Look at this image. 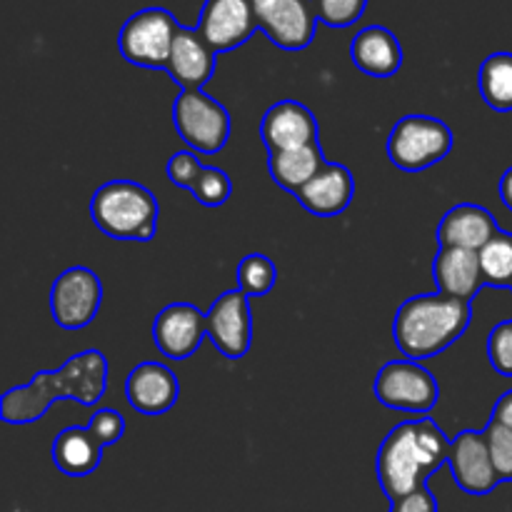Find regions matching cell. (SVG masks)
<instances>
[{
	"label": "cell",
	"instance_id": "cell-22",
	"mask_svg": "<svg viewBox=\"0 0 512 512\" xmlns=\"http://www.w3.org/2000/svg\"><path fill=\"white\" fill-rule=\"evenodd\" d=\"M103 458V445L98 443L90 428H68L55 438L53 443V463L60 473L83 478L90 475L100 465Z\"/></svg>",
	"mask_w": 512,
	"mask_h": 512
},
{
	"label": "cell",
	"instance_id": "cell-27",
	"mask_svg": "<svg viewBox=\"0 0 512 512\" xmlns=\"http://www.w3.org/2000/svg\"><path fill=\"white\" fill-rule=\"evenodd\" d=\"M230 193H233V183H230L228 173L220 168H210V165H205L198 183H195L193 188L195 200H198L200 205H205V208H218V205L228 203Z\"/></svg>",
	"mask_w": 512,
	"mask_h": 512
},
{
	"label": "cell",
	"instance_id": "cell-30",
	"mask_svg": "<svg viewBox=\"0 0 512 512\" xmlns=\"http://www.w3.org/2000/svg\"><path fill=\"white\" fill-rule=\"evenodd\" d=\"M488 358L495 373L512 378V320H503V323L490 330Z\"/></svg>",
	"mask_w": 512,
	"mask_h": 512
},
{
	"label": "cell",
	"instance_id": "cell-35",
	"mask_svg": "<svg viewBox=\"0 0 512 512\" xmlns=\"http://www.w3.org/2000/svg\"><path fill=\"white\" fill-rule=\"evenodd\" d=\"M500 198H503L505 208L512 210V168L505 170V175L500 178Z\"/></svg>",
	"mask_w": 512,
	"mask_h": 512
},
{
	"label": "cell",
	"instance_id": "cell-31",
	"mask_svg": "<svg viewBox=\"0 0 512 512\" xmlns=\"http://www.w3.org/2000/svg\"><path fill=\"white\" fill-rule=\"evenodd\" d=\"M205 165L200 163L198 155L190 153V150H180V153H175L173 158H170L168 163V178L173 180L178 188H185L193 193L195 183H198L200 173H203Z\"/></svg>",
	"mask_w": 512,
	"mask_h": 512
},
{
	"label": "cell",
	"instance_id": "cell-36",
	"mask_svg": "<svg viewBox=\"0 0 512 512\" xmlns=\"http://www.w3.org/2000/svg\"><path fill=\"white\" fill-rule=\"evenodd\" d=\"M250 3H253L255 15H258V20H260V18H265V15L270 13V8H273L278 0H250Z\"/></svg>",
	"mask_w": 512,
	"mask_h": 512
},
{
	"label": "cell",
	"instance_id": "cell-3",
	"mask_svg": "<svg viewBox=\"0 0 512 512\" xmlns=\"http://www.w3.org/2000/svg\"><path fill=\"white\" fill-rule=\"evenodd\" d=\"M470 303L445 293L415 295L400 305L393 323V338L408 360H428L443 353L468 330Z\"/></svg>",
	"mask_w": 512,
	"mask_h": 512
},
{
	"label": "cell",
	"instance_id": "cell-13",
	"mask_svg": "<svg viewBox=\"0 0 512 512\" xmlns=\"http://www.w3.org/2000/svg\"><path fill=\"white\" fill-rule=\"evenodd\" d=\"M208 335L205 313L190 303H173L155 318L153 340L160 353L170 360H188Z\"/></svg>",
	"mask_w": 512,
	"mask_h": 512
},
{
	"label": "cell",
	"instance_id": "cell-21",
	"mask_svg": "<svg viewBox=\"0 0 512 512\" xmlns=\"http://www.w3.org/2000/svg\"><path fill=\"white\" fill-rule=\"evenodd\" d=\"M350 55H353V63L373 78H390L403 65V48L398 38L383 25H370L360 30L350 45Z\"/></svg>",
	"mask_w": 512,
	"mask_h": 512
},
{
	"label": "cell",
	"instance_id": "cell-17",
	"mask_svg": "<svg viewBox=\"0 0 512 512\" xmlns=\"http://www.w3.org/2000/svg\"><path fill=\"white\" fill-rule=\"evenodd\" d=\"M125 395L133 410L143 415H163L178 400V378L160 363H140L125 383Z\"/></svg>",
	"mask_w": 512,
	"mask_h": 512
},
{
	"label": "cell",
	"instance_id": "cell-16",
	"mask_svg": "<svg viewBox=\"0 0 512 512\" xmlns=\"http://www.w3.org/2000/svg\"><path fill=\"white\" fill-rule=\"evenodd\" d=\"M315 13L313 0H278L265 18H260V28L265 30L275 45L285 50L308 48L315 38Z\"/></svg>",
	"mask_w": 512,
	"mask_h": 512
},
{
	"label": "cell",
	"instance_id": "cell-7",
	"mask_svg": "<svg viewBox=\"0 0 512 512\" xmlns=\"http://www.w3.org/2000/svg\"><path fill=\"white\" fill-rule=\"evenodd\" d=\"M173 123L180 138L198 153H218L230 138V115L205 90H183L175 98Z\"/></svg>",
	"mask_w": 512,
	"mask_h": 512
},
{
	"label": "cell",
	"instance_id": "cell-25",
	"mask_svg": "<svg viewBox=\"0 0 512 512\" xmlns=\"http://www.w3.org/2000/svg\"><path fill=\"white\" fill-rule=\"evenodd\" d=\"M480 268H483L485 285L495 288H512V235L498 230L480 250Z\"/></svg>",
	"mask_w": 512,
	"mask_h": 512
},
{
	"label": "cell",
	"instance_id": "cell-32",
	"mask_svg": "<svg viewBox=\"0 0 512 512\" xmlns=\"http://www.w3.org/2000/svg\"><path fill=\"white\" fill-rule=\"evenodd\" d=\"M88 428H90V433L98 438V443L103 445V448L118 443V440L123 438V433H125L123 415H118L115 410H98V413L90 418Z\"/></svg>",
	"mask_w": 512,
	"mask_h": 512
},
{
	"label": "cell",
	"instance_id": "cell-33",
	"mask_svg": "<svg viewBox=\"0 0 512 512\" xmlns=\"http://www.w3.org/2000/svg\"><path fill=\"white\" fill-rule=\"evenodd\" d=\"M390 512H438V503L428 488H420L405 498L395 500Z\"/></svg>",
	"mask_w": 512,
	"mask_h": 512
},
{
	"label": "cell",
	"instance_id": "cell-19",
	"mask_svg": "<svg viewBox=\"0 0 512 512\" xmlns=\"http://www.w3.org/2000/svg\"><path fill=\"white\" fill-rule=\"evenodd\" d=\"M498 233L495 218L490 210L480 205L460 203L445 213V218L438 225V245L440 248H463V250H480L488 245V240Z\"/></svg>",
	"mask_w": 512,
	"mask_h": 512
},
{
	"label": "cell",
	"instance_id": "cell-14",
	"mask_svg": "<svg viewBox=\"0 0 512 512\" xmlns=\"http://www.w3.org/2000/svg\"><path fill=\"white\" fill-rule=\"evenodd\" d=\"M260 135H263L270 153L305 148V145L318 143V123L303 103L280 100L263 115Z\"/></svg>",
	"mask_w": 512,
	"mask_h": 512
},
{
	"label": "cell",
	"instance_id": "cell-12",
	"mask_svg": "<svg viewBox=\"0 0 512 512\" xmlns=\"http://www.w3.org/2000/svg\"><path fill=\"white\" fill-rule=\"evenodd\" d=\"M448 465L453 470L455 483L468 495H488L500 485L495 465L490 460L485 433L465 430L450 443Z\"/></svg>",
	"mask_w": 512,
	"mask_h": 512
},
{
	"label": "cell",
	"instance_id": "cell-10",
	"mask_svg": "<svg viewBox=\"0 0 512 512\" xmlns=\"http://www.w3.org/2000/svg\"><path fill=\"white\" fill-rule=\"evenodd\" d=\"M250 295L243 290H228L220 295L205 313L208 338L213 340L220 355L228 360H240L248 355L253 340V315H250Z\"/></svg>",
	"mask_w": 512,
	"mask_h": 512
},
{
	"label": "cell",
	"instance_id": "cell-9",
	"mask_svg": "<svg viewBox=\"0 0 512 512\" xmlns=\"http://www.w3.org/2000/svg\"><path fill=\"white\" fill-rule=\"evenodd\" d=\"M103 303V285L90 268L75 265L55 278L50 290V313L65 330H80L93 323Z\"/></svg>",
	"mask_w": 512,
	"mask_h": 512
},
{
	"label": "cell",
	"instance_id": "cell-6",
	"mask_svg": "<svg viewBox=\"0 0 512 512\" xmlns=\"http://www.w3.org/2000/svg\"><path fill=\"white\" fill-rule=\"evenodd\" d=\"M180 25L163 8H145L125 20L118 48L128 63L140 68H168L170 50Z\"/></svg>",
	"mask_w": 512,
	"mask_h": 512
},
{
	"label": "cell",
	"instance_id": "cell-18",
	"mask_svg": "<svg viewBox=\"0 0 512 512\" xmlns=\"http://www.w3.org/2000/svg\"><path fill=\"white\" fill-rule=\"evenodd\" d=\"M355 193V180L345 165L328 163L305 188L295 193L298 203L308 213L318 218H333L340 215L350 205Z\"/></svg>",
	"mask_w": 512,
	"mask_h": 512
},
{
	"label": "cell",
	"instance_id": "cell-8",
	"mask_svg": "<svg viewBox=\"0 0 512 512\" xmlns=\"http://www.w3.org/2000/svg\"><path fill=\"white\" fill-rule=\"evenodd\" d=\"M373 390L385 408L403 413H428L438 403V383L430 370L415 360H393L383 365Z\"/></svg>",
	"mask_w": 512,
	"mask_h": 512
},
{
	"label": "cell",
	"instance_id": "cell-24",
	"mask_svg": "<svg viewBox=\"0 0 512 512\" xmlns=\"http://www.w3.org/2000/svg\"><path fill=\"white\" fill-rule=\"evenodd\" d=\"M478 88L493 110H512V53H493L485 58L478 73Z\"/></svg>",
	"mask_w": 512,
	"mask_h": 512
},
{
	"label": "cell",
	"instance_id": "cell-23",
	"mask_svg": "<svg viewBox=\"0 0 512 512\" xmlns=\"http://www.w3.org/2000/svg\"><path fill=\"white\" fill-rule=\"evenodd\" d=\"M325 165H328V160H325L320 143L305 145V148L295 150H280V153H270L268 158V168L275 183H278L280 188L290 190L293 195L298 193L300 188H305Z\"/></svg>",
	"mask_w": 512,
	"mask_h": 512
},
{
	"label": "cell",
	"instance_id": "cell-26",
	"mask_svg": "<svg viewBox=\"0 0 512 512\" xmlns=\"http://www.w3.org/2000/svg\"><path fill=\"white\" fill-rule=\"evenodd\" d=\"M278 270L268 255H248L238 265V290L245 295H265L273 290Z\"/></svg>",
	"mask_w": 512,
	"mask_h": 512
},
{
	"label": "cell",
	"instance_id": "cell-20",
	"mask_svg": "<svg viewBox=\"0 0 512 512\" xmlns=\"http://www.w3.org/2000/svg\"><path fill=\"white\" fill-rule=\"evenodd\" d=\"M433 278L438 293L470 303L485 285L480 253L463 248H440L433 263Z\"/></svg>",
	"mask_w": 512,
	"mask_h": 512
},
{
	"label": "cell",
	"instance_id": "cell-29",
	"mask_svg": "<svg viewBox=\"0 0 512 512\" xmlns=\"http://www.w3.org/2000/svg\"><path fill=\"white\" fill-rule=\"evenodd\" d=\"M320 23L330 28H348L365 13L368 0H313Z\"/></svg>",
	"mask_w": 512,
	"mask_h": 512
},
{
	"label": "cell",
	"instance_id": "cell-1",
	"mask_svg": "<svg viewBox=\"0 0 512 512\" xmlns=\"http://www.w3.org/2000/svg\"><path fill=\"white\" fill-rule=\"evenodd\" d=\"M108 388V360L98 350L75 355L60 370L38 373L33 383L13 388L0 400V415L10 425H25L43 418L55 400H78L95 405Z\"/></svg>",
	"mask_w": 512,
	"mask_h": 512
},
{
	"label": "cell",
	"instance_id": "cell-34",
	"mask_svg": "<svg viewBox=\"0 0 512 512\" xmlns=\"http://www.w3.org/2000/svg\"><path fill=\"white\" fill-rule=\"evenodd\" d=\"M490 420H495V423L505 425V428L512 430V390H508V393H505L503 398L495 403L493 418H490Z\"/></svg>",
	"mask_w": 512,
	"mask_h": 512
},
{
	"label": "cell",
	"instance_id": "cell-2",
	"mask_svg": "<svg viewBox=\"0 0 512 512\" xmlns=\"http://www.w3.org/2000/svg\"><path fill=\"white\" fill-rule=\"evenodd\" d=\"M450 440L433 420H408L388 433L378 450V480L390 503L428 488V478L448 463Z\"/></svg>",
	"mask_w": 512,
	"mask_h": 512
},
{
	"label": "cell",
	"instance_id": "cell-5",
	"mask_svg": "<svg viewBox=\"0 0 512 512\" xmlns=\"http://www.w3.org/2000/svg\"><path fill=\"white\" fill-rule=\"evenodd\" d=\"M450 150H453V133L443 120L430 115H408L390 130V160L408 173H418L440 163L448 158Z\"/></svg>",
	"mask_w": 512,
	"mask_h": 512
},
{
	"label": "cell",
	"instance_id": "cell-4",
	"mask_svg": "<svg viewBox=\"0 0 512 512\" xmlns=\"http://www.w3.org/2000/svg\"><path fill=\"white\" fill-rule=\"evenodd\" d=\"M90 215L108 238L148 243L158 228V200L145 185L113 180L95 190Z\"/></svg>",
	"mask_w": 512,
	"mask_h": 512
},
{
	"label": "cell",
	"instance_id": "cell-11",
	"mask_svg": "<svg viewBox=\"0 0 512 512\" xmlns=\"http://www.w3.org/2000/svg\"><path fill=\"white\" fill-rule=\"evenodd\" d=\"M258 28L260 20L250 0H205L198 23L200 35L215 53L238 48Z\"/></svg>",
	"mask_w": 512,
	"mask_h": 512
},
{
	"label": "cell",
	"instance_id": "cell-28",
	"mask_svg": "<svg viewBox=\"0 0 512 512\" xmlns=\"http://www.w3.org/2000/svg\"><path fill=\"white\" fill-rule=\"evenodd\" d=\"M483 433L485 440H488L490 460H493L500 483L512 480V430L495 423V420H490L488 428H485Z\"/></svg>",
	"mask_w": 512,
	"mask_h": 512
},
{
	"label": "cell",
	"instance_id": "cell-15",
	"mask_svg": "<svg viewBox=\"0 0 512 512\" xmlns=\"http://www.w3.org/2000/svg\"><path fill=\"white\" fill-rule=\"evenodd\" d=\"M170 78L183 90H203L215 70V50L200 35L198 28H183L175 33L168 68Z\"/></svg>",
	"mask_w": 512,
	"mask_h": 512
}]
</instances>
